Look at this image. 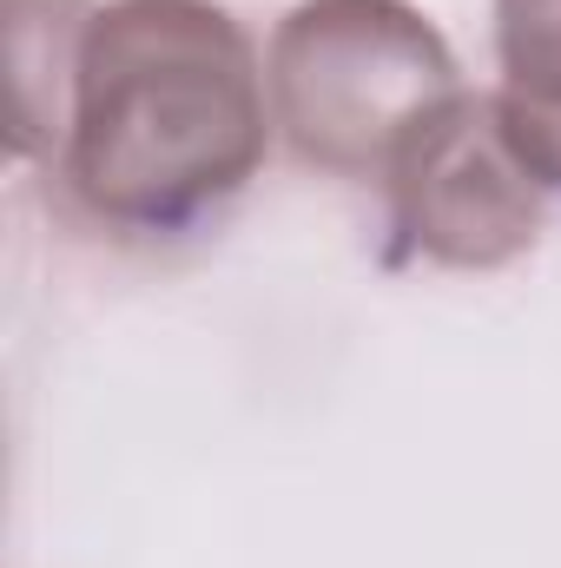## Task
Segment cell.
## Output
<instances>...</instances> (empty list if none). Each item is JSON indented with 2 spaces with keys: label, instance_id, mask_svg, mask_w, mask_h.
I'll return each mask as SVG.
<instances>
[{
  "label": "cell",
  "instance_id": "obj_1",
  "mask_svg": "<svg viewBox=\"0 0 561 568\" xmlns=\"http://www.w3.org/2000/svg\"><path fill=\"white\" fill-rule=\"evenodd\" d=\"M272 93L218 0H100L73 60L47 192L93 232L185 239L265 165Z\"/></svg>",
  "mask_w": 561,
  "mask_h": 568
},
{
  "label": "cell",
  "instance_id": "obj_2",
  "mask_svg": "<svg viewBox=\"0 0 561 568\" xmlns=\"http://www.w3.org/2000/svg\"><path fill=\"white\" fill-rule=\"evenodd\" d=\"M265 93L304 165L384 185L422 120L462 93V67L410 0H297L272 33Z\"/></svg>",
  "mask_w": 561,
  "mask_h": 568
},
{
  "label": "cell",
  "instance_id": "obj_3",
  "mask_svg": "<svg viewBox=\"0 0 561 568\" xmlns=\"http://www.w3.org/2000/svg\"><path fill=\"white\" fill-rule=\"evenodd\" d=\"M390 258L442 272H502L542 245V179L502 126L496 93H456L417 140L397 152L390 179Z\"/></svg>",
  "mask_w": 561,
  "mask_h": 568
},
{
  "label": "cell",
  "instance_id": "obj_4",
  "mask_svg": "<svg viewBox=\"0 0 561 568\" xmlns=\"http://www.w3.org/2000/svg\"><path fill=\"white\" fill-rule=\"evenodd\" d=\"M93 7L100 0H7L0 7V40H7V145L33 172H47V159L60 152L73 60H80Z\"/></svg>",
  "mask_w": 561,
  "mask_h": 568
},
{
  "label": "cell",
  "instance_id": "obj_5",
  "mask_svg": "<svg viewBox=\"0 0 561 568\" xmlns=\"http://www.w3.org/2000/svg\"><path fill=\"white\" fill-rule=\"evenodd\" d=\"M502 126L522 165L561 199V0H496Z\"/></svg>",
  "mask_w": 561,
  "mask_h": 568
}]
</instances>
